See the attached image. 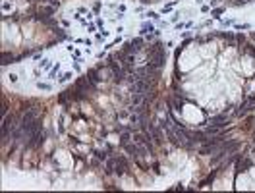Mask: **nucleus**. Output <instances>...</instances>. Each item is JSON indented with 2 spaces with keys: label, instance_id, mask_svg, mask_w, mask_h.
<instances>
[{
  "label": "nucleus",
  "instance_id": "2eb2a0df",
  "mask_svg": "<svg viewBox=\"0 0 255 193\" xmlns=\"http://www.w3.org/2000/svg\"><path fill=\"white\" fill-rule=\"evenodd\" d=\"M87 77H89V81L93 83V85H97L99 81H101V75H99V70H89V72H87Z\"/></svg>",
  "mask_w": 255,
  "mask_h": 193
},
{
  "label": "nucleus",
  "instance_id": "7ed1b4c3",
  "mask_svg": "<svg viewBox=\"0 0 255 193\" xmlns=\"http://www.w3.org/2000/svg\"><path fill=\"white\" fill-rule=\"evenodd\" d=\"M37 118H39V112H37L35 108H27V110L23 112V116H21V126H27V124L35 122Z\"/></svg>",
  "mask_w": 255,
  "mask_h": 193
},
{
  "label": "nucleus",
  "instance_id": "c9c22d12",
  "mask_svg": "<svg viewBox=\"0 0 255 193\" xmlns=\"http://www.w3.org/2000/svg\"><path fill=\"white\" fill-rule=\"evenodd\" d=\"M93 10H95V12H99V10H101V2H97V4L93 6Z\"/></svg>",
  "mask_w": 255,
  "mask_h": 193
},
{
  "label": "nucleus",
  "instance_id": "f03ea898",
  "mask_svg": "<svg viewBox=\"0 0 255 193\" xmlns=\"http://www.w3.org/2000/svg\"><path fill=\"white\" fill-rule=\"evenodd\" d=\"M143 43H145V41H143L141 37H137V39H134V41H130V43H126V47L124 48H122V50H124L126 54H135L141 47H143Z\"/></svg>",
  "mask_w": 255,
  "mask_h": 193
},
{
  "label": "nucleus",
  "instance_id": "7c9ffc66",
  "mask_svg": "<svg viewBox=\"0 0 255 193\" xmlns=\"http://www.w3.org/2000/svg\"><path fill=\"white\" fill-rule=\"evenodd\" d=\"M236 41H238L240 44H243V43H246V37H243L242 33H240V35H236Z\"/></svg>",
  "mask_w": 255,
  "mask_h": 193
},
{
  "label": "nucleus",
  "instance_id": "9b49d317",
  "mask_svg": "<svg viewBox=\"0 0 255 193\" xmlns=\"http://www.w3.org/2000/svg\"><path fill=\"white\" fill-rule=\"evenodd\" d=\"M116 164H118V156L106 158V160H105V168H106V174H114V170H116Z\"/></svg>",
  "mask_w": 255,
  "mask_h": 193
},
{
  "label": "nucleus",
  "instance_id": "4c0bfd02",
  "mask_svg": "<svg viewBox=\"0 0 255 193\" xmlns=\"http://www.w3.org/2000/svg\"><path fill=\"white\" fill-rule=\"evenodd\" d=\"M251 39H253V43H255V31H251Z\"/></svg>",
  "mask_w": 255,
  "mask_h": 193
},
{
  "label": "nucleus",
  "instance_id": "e433bc0d",
  "mask_svg": "<svg viewBox=\"0 0 255 193\" xmlns=\"http://www.w3.org/2000/svg\"><path fill=\"white\" fill-rule=\"evenodd\" d=\"M149 2H153V0H141V4H149Z\"/></svg>",
  "mask_w": 255,
  "mask_h": 193
},
{
  "label": "nucleus",
  "instance_id": "a211bd4d",
  "mask_svg": "<svg viewBox=\"0 0 255 193\" xmlns=\"http://www.w3.org/2000/svg\"><path fill=\"white\" fill-rule=\"evenodd\" d=\"M54 12H56V8H54V6H43L39 10V14H43V16H52Z\"/></svg>",
  "mask_w": 255,
  "mask_h": 193
},
{
  "label": "nucleus",
  "instance_id": "20e7f679",
  "mask_svg": "<svg viewBox=\"0 0 255 193\" xmlns=\"http://www.w3.org/2000/svg\"><path fill=\"white\" fill-rule=\"evenodd\" d=\"M75 87H79L81 91H95L97 89V85H93L91 81H89V77H77V81H75Z\"/></svg>",
  "mask_w": 255,
  "mask_h": 193
},
{
  "label": "nucleus",
  "instance_id": "4be33fe9",
  "mask_svg": "<svg viewBox=\"0 0 255 193\" xmlns=\"http://www.w3.org/2000/svg\"><path fill=\"white\" fill-rule=\"evenodd\" d=\"M52 31H54V33H56V35H58V39H60V41L68 39V35H66V33H64V29H60V27H54Z\"/></svg>",
  "mask_w": 255,
  "mask_h": 193
},
{
  "label": "nucleus",
  "instance_id": "bb28decb",
  "mask_svg": "<svg viewBox=\"0 0 255 193\" xmlns=\"http://www.w3.org/2000/svg\"><path fill=\"white\" fill-rule=\"evenodd\" d=\"M224 12V8H215V10H211V16H215V18H218L220 14Z\"/></svg>",
  "mask_w": 255,
  "mask_h": 193
},
{
  "label": "nucleus",
  "instance_id": "ddd939ff",
  "mask_svg": "<svg viewBox=\"0 0 255 193\" xmlns=\"http://www.w3.org/2000/svg\"><path fill=\"white\" fill-rule=\"evenodd\" d=\"M124 149H126V153L130 155V156H134V158H137V156H141L139 155V145H131V143H128V145H124Z\"/></svg>",
  "mask_w": 255,
  "mask_h": 193
},
{
  "label": "nucleus",
  "instance_id": "2f4dec72",
  "mask_svg": "<svg viewBox=\"0 0 255 193\" xmlns=\"http://www.w3.org/2000/svg\"><path fill=\"white\" fill-rule=\"evenodd\" d=\"M58 70H60V66L56 64V66L52 68V72H50V77H54V75H56V74H58Z\"/></svg>",
  "mask_w": 255,
  "mask_h": 193
},
{
  "label": "nucleus",
  "instance_id": "58836bf2",
  "mask_svg": "<svg viewBox=\"0 0 255 193\" xmlns=\"http://www.w3.org/2000/svg\"><path fill=\"white\" fill-rule=\"evenodd\" d=\"M207 2H211V6H215V0H207Z\"/></svg>",
  "mask_w": 255,
  "mask_h": 193
},
{
  "label": "nucleus",
  "instance_id": "6ab92c4d",
  "mask_svg": "<svg viewBox=\"0 0 255 193\" xmlns=\"http://www.w3.org/2000/svg\"><path fill=\"white\" fill-rule=\"evenodd\" d=\"M130 133H131V131H122V135H120V145H128V143H130V139H131Z\"/></svg>",
  "mask_w": 255,
  "mask_h": 193
},
{
  "label": "nucleus",
  "instance_id": "f704fd0d",
  "mask_svg": "<svg viewBox=\"0 0 255 193\" xmlns=\"http://www.w3.org/2000/svg\"><path fill=\"white\" fill-rule=\"evenodd\" d=\"M10 81H18V75L16 74H10Z\"/></svg>",
  "mask_w": 255,
  "mask_h": 193
},
{
  "label": "nucleus",
  "instance_id": "c756f323",
  "mask_svg": "<svg viewBox=\"0 0 255 193\" xmlns=\"http://www.w3.org/2000/svg\"><path fill=\"white\" fill-rule=\"evenodd\" d=\"M43 2H50V6H54V8L60 6V0H43Z\"/></svg>",
  "mask_w": 255,
  "mask_h": 193
},
{
  "label": "nucleus",
  "instance_id": "aec40b11",
  "mask_svg": "<svg viewBox=\"0 0 255 193\" xmlns=\"http://www.w3.org/2000/svg\"><path fill=\"white\" fill-rule=\"evenodd\" d=\"M218 37H220V39H224V41H228V43H234V39H236L230 31H226V33H218Z\"/></svg>",
  "mask_w": 255,
  "mask_h": 193
},
{
  "label": "nucleus",
  "instance_id": "393cba45",
  "mask_svg": "<svg viewBox=\"0 0 255 193\" xmlns=\"http://www.w3.org/2000/svg\"><path fill=\"white\" fill-rule=\"evenodd\" d=\"M68 79H72V72H68V74H62V75L58 77V81H62V83H64V81H68Z\"/></svg>",
  "mask_w": 255,
  "mask_h": 193
},
{
  "label": "nucleus",
  "instance_id": "5701e85b",
  "mask_svg": "<svg viewBox=\"0 0 255 193\" xmlns=\"http://www.w3.org/2000/svg\"><path fill=\"white\" fill-rule=\"evenodd\" d=\"M149 31H153V33H155V27H153L151 23H143V27H141V33H149Z\"/></svg>",
  "mask_w": 255,
  "mask_h": 193
},
{
  "label": "nucleus",
  "instance_id": "c85d7f7f",
  "mask_svg": "<svg viewBox=\"0 0 255 193\" xmlns=\"http://www.w3.org/2000/svg\"><path fill=\"white\" fill-rule=\"evenodd\" d=\"M37 87H39V89H43V91H48V89H50V85H48V83H41V81L37 83Z\"/></svg>",
  "mask_w": 255,
  "mask_h": 193
},
{
  "label": "nucleus",
  "instance_id": "dca6fc26",
  "mask_svg": "<svg viewBox=\"0 0 255 193\" xmlns=\"http://www.w3.org/2000/svg\"><path fill=\"white\" fill-rule=\"evenodd\" d=\"M168 103H170V106H172L174 110H182V106H184V99H182V97H174V99L168 100Z\"/></svg>",
  "mask_w": 255,
  "mask_h": 193
},
{
  "label": "nucleus",
  "instance_id": "72a5a7b5",
  "mask_svg": "<svg viewBox=\"0 0 255 193\" xmlns=\"http://www.w3.org/2000/svg\"><path fill=\"white\" fill-rule=\"evenodd\" d=\"M41 66L43 68H50V60H41Z\"/></svg>",
  "mask_w": 255,
  "mask_h": 193
},
{
  "label": "nucleus",
  "instance_id": "f257e3e1",
  "mask_svg": "<svg viewBox=\"0 0 255 193\" xmlns=\"http://www.w3.org/2000/svg\"><path fill=\"white\" fill-rule=\"evenodd\" d=\"M149 91H151V85L145 81V79H139V81H134L130 87V93L131 95H149Z\"/></svg>",
  "mask_w": 255,
  "mask_h": 193
},
{
  "label": "nucleus",
  "instance_id": "1a4fd4ad",
  "mask_svg": "<svg viewBox=\"0 0 255 193\" xmlns=\"http://www.w3.org/2000/svg\"><path fill=\"white\" fill-rule=\"evenodd\" d=\"M43 143H45V133H43V131H39V133H35V135H33V137H31V141L27 143L29 147H33V149H37V147H41Z\"/></svg>",
  "mask_w": 255,
  "mask_h": 193
},
{
  "label": "nucleus",
  "instance_id": "a878e982",
  "mask_svg": "<svg viewBox=\"0 0 255 193\" xmlns=\"http://www.w3.org/2000/svg\"><path fill=\"white\" fill-rule=\"evenodd\" d=\"M215 176H217V172H215V174H211V176H207V178H205V180L201 181V185H207V184H211V181L215 180Z\"/></svg>",
  "mask_w": 255,
  "mask_h": 193
},
{
  "label": "nucleus",
  "instance_id": "cd10ccee",
  "mask_svg": "<svg viewBox=\"0 0 255 193\" xmlns=\"http://www.w3.org/2000/svg\"><path fill=\"white\" fill-rule=\"evenodd\" d=\"M176 2H178V0H172V2H170V4H166V6L162 8V12H170V10H172V8L176 6Z\"/></svg>",
  "mask_w": 255,
  "mask_h": 193
},
{
  "label": "nucleus",
  "instance_id": "6e6552de",
  "mask_svg": "<svg viewBox=\"0 0 255 193\" xmlns=\"http://www.w3.org/2000/svg\"><path fill=\"white\" fill-rule=\"evenodd\" d=\"M159 54H166V52H164V44H162V43H153V44H149V58H153V56H159Z\"/></svg>",
  "mask_w": 255,
  "mask_h": 193
},
{
  "label": "nucleus",
  "instance_id": "423d86ee",
  "mask_svg": "<svg viewBox=\"0 0 255 193\" xmlns=\"http://www.w3.org/2000/svg\"><path fill=\"white\" fill-rule=\"evenodd\" d=\"M251 160L249 158H246V156H240L238 158V162H236V174H240V172H247V170L251 168Z\"/></svg>",
  "mask_w": 255,
  "mask_h": 193
},
{
  "label": "nucleus",
  "instance_id": "f3484780",
  "mask_svg": "<svg viewBox=\"0 0 255 193\" xmlns=\"http://www.w3.org/2000/svg\"><path fill=\"white\" fill-rule=\"evenodd\" d=\"M18 58H14V54L10 52H2V66H8V64H14Z\"/></svg>",
  "mask_w": 255,
  "mask_h": 193
},
{
  "label": "nucleus",
  "instance_id": "412c9836",
  "mask_svg": "<svg viewBox=\"0 0 255 193\" xmlns=\"http://www.w3.org/2000/svg\"><path fill=\"white\" fill-rule=\"evenodd\" d=\"M143 104V95H131V106Z\"/></svg>",
  "mask_w": 255,
  "mask_h": 193
},
{
  "label": "nucleus",
  "instance_id": "9d476101",
  "mask_svg": "<svg viewBox=\"0 0 255 193\" xmlns=\"http://www.w3.org/2000/svg\"><path fill=\"white\" fill-rule=\"evenodd\" d=\"M190 137H191V141L193 143H205L207 139H209V133L205 131H190Z\"/></svg>",
  "mask_w": 255,
  "mask_h": 193
},
{
  "label": "nucleus",
  "instance_id": "f8f14e48",
  "mask_svg": "<svg viewBox=\"0 0 255 193\" xmlns=\"http://www.w3.org/2000/svg\"><path fill=\"white\" fill-rule=\"evenodd\" d=\"M124 75H126V70L124 68H116V70H112V79H114V83H122L124 81Z\"/></svg>",
  "mask_w": 255,
  "mask_h": 193
},
{
  "label": "nucleus",
  "instance_id": "39448f33",
  "mask_svg": "<svg viewBox=\"0 0 255 193\" xmlns=\"http://www.w3.org/2000/svg\"><path fill=\"white\" fill-rule=\"evenodd\" d=\"M209 126H215V128H218V130H224V128L228 126V118H226V114H220V116L211 118Z\"/></svg>",
  "mask_w": 255,
  "mask_h": 193
},
{
  "label": "nucleus",
  "instance_id": "4468645a",
  "mask_svg": "<svg viewBox=\"0 0 255 193\" xmlns=\"http://www.w3.org/2000/svg\"><path fill=\"white\" fill-rule=\"evenodd\" d=\"M242 52H243V54H247V56H251V58H255V44L246 41V43L242 44Z\"/></svg>",
  "mask_w": 255,
  "mask_h": 193
},
{
  "label": "nucleus",
  "instance_id": "b1692460",
  "mask_svg": "<svg viewBox=\"0 0 255 193\" xmlns=\"http://www.w3.org/2000/svg\"><path fill=\"white\" fill-rule=\"evenodd\" d=\"M93 153H95V156H97V158H101V160H106V153H105V151H99V149H97V151H93Z\"/></svg>",
  "mask_w": 255,
  "mask_h": 193
},
{
  "label": "nucleus",
  "instance_id": "473e14b6",
  "mask_svg": "<svg viewBox=\"0 0 255 193\" xmlns=\"http://www.w3.org/2000/svg\"><path fill=\"white\" fill-rule=\"evenodd\" d=\"M147 16H149L151 19H159V14H157V12H149Z\"/></svg>",
  "mask_w": 255,
  "mask_h": 193
},
{
  "label": "nucleus",
  "instance_id": "0eeeda50",
  "mask_svg": "<svg viewBox=\"0 0 255 193\" xmlns=\"http://www.w3.org/2000/svg\"><path fill=\"white\" fill-rule=\"evenodd\" d=\"M164 64H166V54H159V56H153V58H149V66L159 68V70H162Z\"/></svg>",
  "mask_w": 255,
  "mask_h": 193
}]
</instances>
